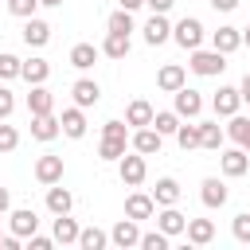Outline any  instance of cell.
I'll use <instances>...</instances> for the list:
<instances>
[{
    "mask_svg": "<svg viewBox=\"0 0 250 250\" xmlns=\"http://www.w3.org/2000/svg\"><path fill=\"white\" fill-rule=\"evenodd\" d=\"M129 152V125L125 121H105L102 125V141H98V160L117 164Z\"/></svg>",
    "mask_w": 250,
    "mask_h": 250,
    "instance_id": "obj_1",
    "label": "cell"
},
{
    "mask_svg": "<svg viewBox=\"0 0 250 250\" xmlns=\"http://www.w3.org/2000/svg\"><path fill=\"white\" fill-rule=\"evenodd\" d=\"M188 55H191V59H188V70L199 74V78H219V74L227 70V55L215 51V47H195V51H188Z\"/></svg>",
    "mask_w": 250,
    "mask_h": 250,
    "instance_id": "obj_2",
    "label": "cell"
},
{
    "mask_svg": "<svg viewBox=\"0 0 250 250\" xmlns=\"http://www.w3.org/2000/svg\"><path fill=\"white\" fill-rule=\"evenodd\" d=\"M117 176H121L125 188H141L145 176H148V156H141V152H125V156L117 160Z\"/></svg>",
    "mask_w": 250,
    "mask_h": 250,
    "instance_id": "obj_3",
    "label": "cell"
},
{
    "mask_svg": "<svg viewBox=\"0 0 250 250\" xmlns=\"http://www.w3.org/2000/svg\"><path fill=\"white\" fill-rule=\"evenodd\" d=\"M203 23L195 20V16H184V20H176L172 23V39L184 47V51H195V47H203Z\"/></svg>",
    "mask_w": 250,
    "mask_h": 250,
    "instance_id": "obj_4",
    "label": "cell"
},
{
    "mask_svg": "<svg viewBox=\"0 0 250 250\" xmlns=\"http://www.w3.org/2000/svg\"><path fill=\"white\" fill-rule=\"evenodd\" d=\"M219 172L227 176V180H238V176H246L250 172V152L246 148H219Z\"/></svg>",
    "mask_w": 250,
    "mask_h": 250,
    "instance_id": "obj_5",
    "label": "cell"
},
{
    "mask_svg": "<svg viewBox=\"0 0 250 250\" xmlns=\"http://www.w3.org/2000/svg\"><path fill=\"white\" fill-rule=\"evenodd\" d=\"M199 199H203V207H207V211L227 207V199H230L227 180H219V176H203V184H199Z\"/></svg>",
    "mask_w": 250,
    "mask_h": 250,
    "instance_id": "obj_6",
    "label": "cell"
},
{
    "mask_svg": "<svg viewBox=\"0 0 250 250\" xmlns=\"http://www.w3.org/2000/svg\"><path fill=\"white\" fill-rule=\"evenodd\" d=\"M172 109H176L180 117H188V121H191V117H199V113H203V94H199V90H191V86L184 82V86L172 94Z\"/></svg>",
    "mask_w": 250,
    "mask_h": 250,
    "instance_id": "obj_7",
    "label": "cell"
},
{
    "mask_svg": "<svg viewBox=\"0 0 250 250\" xmlns=\"http://www.w3.org/2000/svg\"><path fill=\"white\" fill-rule=\"evenodd\" d=\"M164 145V137L152 129V125H141V129H129V148L141 152V156H156Z\"/></svg>",
    "mask_w": 250,
    "mask_h": 250,
    "instance_id": "obj_8",
    "label": "cell"
},
{
    "mask_svg": "<svg viewBox=\"0 0 250 250\" xmlns=\"http://www.w3.org/2000/svg\"><path fill=\"white\" fill-rule=\"evenodd\" d=\"M141 35H145V43H148V47H160V43H168V39H172V23H168V16H164V12H152V16L145 20Z\"/></svg>",
    "mask_w": 250,
    "mask_h": 250,
    "instance_id": "obj_9",
    "label": "cell"
},
{
    "mask_svg": "<svg viewBox=\"0 0 250 250\" xmlns=\"http://www.w3.org/2000/svg\"><path fill=\"white\" fill-rule=\"evenodd\" d=\"M211 109H215V117H230V113H238V109H242V94H238V86H219V90L211 94Z\"/></svg>",
    "mask_w": 250,
    "mask_h": 250,
    "instance_id": "obj_10",
    "label": "cell"
},
{
    "mask_svg": "<svg viewBox=\"0 0 250 250\" xmlns=\"http://www.w3.org/2000/svg\"><path fill=\"white\" fill-rule=\"evenodd\" d=\"M59 129H62V137H70V141H82L86 137V109L82 105H70V109H62V117H59Z\"/></svg>",
    "mask_w": 250,
    "mask_h": 250,
    "instance_id": "obj_11",
    "label": "cell"
},
{
    "mask_svg": "<svg viewBox=\"0 0 250 250\" xmlns=\"http://www.w3.org/2000/svg\"><path fill=\"white\" fill-rule=\"evenodd\" d=\"M8 230L20 234V238H27V234L39 230V215H35L31 207H12V211H8Z\"/></svg>",
    "mask_w": 250,
    "mask_h": 250,
    "instance_id": "obj_12",
    "label": "cell"
},
{
    "mask_svg": "<svg viewBox=\"0 0 250 250\" xmlns=\"http://www.w3.org/2000/svg\"><path fill=\"white\" fill-rule=\"evenodd\" d=\"M152 219H156V230H164L168 238L184 234V227H188V215H184V211H180L176 203H172V207H160V211H156Z\"/></svg>",
    "mask_w": 250,
    "mask_h": 250,
    "instance_id": "obj_13",
    "label": "cell"
},
{
    "mask_svg": "<svg viewBox=\"0 0 250 250\" xmlns=\"http://www.w3.org/2000/svg\"><path fill=\"white\" fill-rule=\"evenodd\" d=\"M20 35H23V43H27V47H35V51H39V47H47V43H51V23H47V20H39V16H27Z\"/></svg>",
    "mask_w": 250,
    "mask_h": 250,
    "instance_id": "obj_14",
    "label": "cell"
},
{
    "mask_svg": "<svg viewBox=\"0 0 250 250\" xmlns=\"http://www.w3.org/2000/svg\"><path fill=\"white\" fill-rule=\"evenodd\" d=\"M20 78H23L27 86H39V82H47V78H51V62H47L43 55L20 59Z\"/></svg>",
    "mask_w": 250,
    "mask_h": 250,
    "instance_id": "obj_15",
    "label": "cell"
},
{
    "mask_svg": "<svg viewBox=\"0 0 250 250\" xmlns=\"http://www.w3.org/2000/svg\"><path fill=\"white\" fill-rule=\"evenodd\" d=\"M109 242L113 246H121V250H129V246H137L141 242V227H137V219H117L113 223V230H109Z\"/></svg>",
    "mask_w": 250,
    "mask_h": 250,
    "instance_id": "obj_16",
    "label": "cell"
},
{
    "mask_svg": "<svg viewBox=\"0 0 250 250\" xmlns=\"http://www.w3.org/2000/svg\"><path fill=\"white\" fill-rule=\"evenodd\" d=\"M184 82H188V70H184L180 62H164V66L156 70V90H164V94H176Z\"/></svg>",
    "mask_w": 250,
    "mask_h": 250,
    "instance_id": "obj_17",
    "label": "cell"
},
{
    "mask_svg": "<svg viewBox=\"0 0 250 250\" xmlns=\"http://www.w3.org/2000/svg\"><path fill=\"white\" fill-rule=\"evenodd\" d=\"M35 180L43 184V188H51V184H62V156H39L35 160Z\"/></svg>",
    "mask_w": 250,
    "mask_h": 250,
    "instance_id": "obj_18",
    "label": "cell"
},
{
    "mask_svg": "<svg viewBox=\"0 0 250 250\" xmlns=\"http://www.w3.org/2000/svg\"><path fill=\"white\" fill-rule=\"evenodd\" d=\"M211 47H215V51H223V55H234V51L242 47V27L223 23L219 31H211Z\"/></svg>",
    "mask_w": 250,
    "mask_h": 250,
    "instance_id": "obj_19",
    "label": "cell"
},
{
    "mask_svg": "<svg viewBox=\"0 0 250 250\" xmlns=\"http://www.w3.org/2000/svg\"><path fill=\"white\" fill-rule=\"evenodd\" d=\"M70 98H74V105L90 109V105H98V102H102V86H98L94 78H78V82L70 86Z\"/></svg>",
    "mask_w": 250,
    "mask_h": 250,
    "instance_id": "obj_20",
    "label": "cell"
},
{
    "mask_svg": "<svg viewBox=\"0 0 250 250\" xmlns=\"http://www.w3.org/2000/svg\"><path fill=\"white\" fill-rule=\"evenodd\" d=\"M59 133H62V129H59V117H55V113H31V137H35V141L51 145Z\"/></svg>",
    "mask_w": 250,
    "mask_h": 250,
    "instance_id": "obj_21",
    "label": "cell"
},
{
    "mask_svg": "<svg viewBox=\"0 0 250 250\" xmlns=\"http://www.w3.org/2000/svg\"><path fill=\"white\" fill-rule=\"evenodd\" d=\"M125 215L137 219V223H141V219H152V215H156V199H152L148 191H133V195L125 199Z\"/></svg>",
    "mask_w": 250,
    "mask_h": 250,
    "instance_id": "obj_22",
    "label": "cell"
},
{
    "mask_svg": "<svg viewBox=\"0 0 250 250\" xmlns=\"http://www.w3.org/2000/svg\"><path fill=\"white\" fill-rule=\"evenodd\" d=\"M152 102H145V98H133L129 105H125V125L129 129H141V125H152Z\"/></svg>",
    "mask_w": 250,
    "mask_h": 250,
    "instance_id": "obj_23",
    "label": "cell"
},
{
    "mask_svg": "<svg viewBox=\"0 0 250 250\" xmlns=\"http://www.w3.org/2000/svg\"><path fill=\"white\" fill-rule=\"evenodd\" d=\"M184 234H188L191 246H211V242H215V223H211V219H188Z\"/></svg>",
    "mask_w": 250,
    "mask_h": 250,
    "instance_id": "obj_24",
    "label": "cell"
},
{
    "mask_svg": "<svg viewBox=\"0 0 250 250\" xmlns=\"http://www.w3.org/2000/svg\"><path fill=\"white\" fill-rule=\"evenodd\" d=\"M27 113H55V94L47 90V82L27 90Z\"/></svg>",
    "mask_w": 250,
    "mask_h": 250,
    "instance_id": "obj_25",
    "label": "cell"
},
{
    "mask_svg": "<svg viewBox=\"0 0 250 250\" xmlns=\"http://www.w3.org/2000/svg\"><path fill=\"white\" fill-rule=\"evenodd\" d=\"M152 199H156V207H172V203H180V180H176V176H160L156 188H152Z\"/></svg>",
    "mask_w": 250,
    "mask_h": 250,
    "instance_id": "obj_26",
    "label": "cell"
},
{
    "mask_svg": "<svg viewBox=\"0 0 250 250\" xmlns=\"http://www.w3.org/2000/svg\"><path fill=\"white\" fill-rule=\"evenodd\" d=\"M227 121H230V125H227L223 133H227V137H230L238 148H246V152H250V117H242V113H230Z\"/></svg>",
    "mask_w": 250,
    "mask_h": 250,
    "instance_id": "obj_27",
    "label": "cell"
},
{
    "mask_svg": "<svg viewBox=\"0 0 250 250\" xmlns=\"http://www.w3.org/2000/svg\"><path fill=\"white\" fill-rule=\"evenodd\" d=\"M172 137H176V145H180L184 152H191V148H199V117H191V121L184 117V121H180V129H176Z\"/></svg>",
    "mask_w": 250,
    "mask_h": 250,
    "instance_id": "obj_28",
    "label": "cell"
},
{
    "mask_svg": "<svg viewBox=\"0 0 250 250\" xmlns=\"http://www.w3.org/2000/svg\"><path fill=\"white\" fill-rule=\"evenodd\" d=\"M70 207H74V195H70L66 188L51 184V188H47V211H51V215H70Z\"/></svg>",
    "mask_w": 250,
    "mask_h": 250,
    "instance_id": "obj_29",
    "label": "cell"
},
{
    "mask_svg": "<svg viewBox=\"0 0 250 250\" xmlns=\"http://www.w3.org/2000/svg\"><path fill=\"white\" fill-rule=\"evenodd\" d=\"M78 223L70 219V215H55V227H51V238L55 242H62V246H70V242H78Z\"/></svg>",
    "mask_w": 250,
    "mask_h": 250,
    "instance_id": "obj_30",
    "label": "cell"
},
{
    "mask_svg": "<svg viewBox=\"0 0 250 250\" xmlns=\"http://www.w3.org/2000/svg\"><path fill=\"white\" fill-rule=\"evenodd\" d=\"M129 47H133V43H129V35L105 31V39H102V47H98V51H102L105 59H125V55H129Z\"/></svg>",
    "mask_w": 250,
    "mask_h": 250,
    "instance_id": "obj_31",
    "label": "cell"
},
{
    "mask_svg": "<svg viewBox=\"0 0 250 250\" xmlns=\"http://www.w3.org/2000/svg\"><path fill=\"white\" fill-rule=\"evenodd\" d=\"M98 55H102V51H98L94 43H74V47H70V66H74V70H90V66L98 62Z\"/></svg>",
    "mask_w": 250,
    "mask_h": 250,
    "instance_id": "obj_32",
    "label": "cell"
},
{
    "mask_svg": "<svg viewBox=\"0 0 250 250\" xmlns=\"http://www.w3.org/2000/svg\"><path fill=\"white\" fill-rule=\"evenodd\" d=\"M223 141H227V133L219 129V121H199V148L219 152V148H223Z\"/></svg>",
    "mask_w": 250,
    "mask_h": 250,
    "instance_id": "obj_33",
    "label": "cell"
},
{
    "mask_svg": "<svg viewBox=\"0 0 250 250\" xmlns=\"http://www.w3.org/2000/svg\"><path fill=\"white\" fill-rule=\"evenodd\" d=\"M180 121H184V117H180L176 109H156V113H152V129H156L160 137H172V133L180 129Z\"/></svg>",
    "mask_w": 250,
    "mask_h": 250,
    "instance_id": "obj_34",
    "label": "cell"
},
{
    "mask_svg": "<svg viewBox=\"0 0 250 250\" xmlns=\"http://www.w3.org/2000/svg\"><path fill=\"white\" fill-rule=\"evenodd\" d=\"M74 246H82V250H105V246H109V234H105V230H98V227H82Z\"/></svg>",
    "mask_w": 250,
    "mask_h": 250,
    "instance_id": "obj_35",
    "label": "cell"
},
{
    "mask_svg": "<svg viewBox=\"0 0 250 250\" xmlns=\"http://www.w3.org/2000/svg\"><path fill=\"white\" fill-rule=\"evenodd\" d=\"M105 31H117V35H133V31H137V23H133V12L117 8V12L105 20Z\"/></svg>",
    "mask_w": 250,
    "mask_h": 250,
    "instance_id": "obj_36",
    "label": "cell"
},
{
    "mask_svg": "<svg viewBox=\"0 0 250 250\" xmlns=\"http://www.w3.org/2000/svg\"><path fill=\"white\" fill-rule=\"evenodd\" d=\"M20 148V129L8 125V117L0 121V152H16Z\"/></svg>",
    "mask_w": 250,
    "mask_h": 250,
    "instance_id": "obj_37",
    "label": "cell"
},
{
    "mask_svg": "<svg viewBox=\"0 0 250 250\" xmlns=\"http://www.w3.org/2000/svg\"><path fill=\"white\" fill-rule=\"evenodd\" d=\"M168 242H172V238H168L164 230H145L137 246H141V250H168Z\"/></svg>",
    "mask_w": 250,
    "mask_h": 250,
    "instance_id": "obj_38",
    "label": "cell"
},
{
    "mask_svg": "<svg viewBox=\"0 0 250 250\" xmlns=\"http://www.w3.org/2000/svg\"><path fill=\"white\" fill-rule=\"evenodd\" d=\"M12 78H20V59L0 51V82H12Z\"/></svg>",
    "mask_w": 250,
    "mask_h": 250,
    "instance_id": "obj_39",
    "label": "cell"
},
{
    "mask_svg": "<svg viewBox=\"0 0 250 250\" xmlns=\"http://www.w3.org/2000/svg\"><path fill=\"white\" fill-rule=\"evenodd\" d=\"M230 234H234L238 242H250V211H238V215L230 219Z\"/></svg>",
    "mask_w": 250,
    "mask_h": 250,
    "instance_id": "obj_40",
    "label": "cell"
},
{
    "mask_svg": "<svg viewBox=\"0 0 250 250\" xmlns=\"http://www.w3.org/2000/svg\"><path fill=\"white\" fill-rule=\"evenodd\" d=\"M8 12H12V16H20V20H27V16H35V12H39V0H8Z\"/></svg>",
    "mask_w": 250,
    "mask_h": 250,
    "instance_id": "obj_41",
    "label": "cell"
},
{
    "mask_svg": "<svg viewBox=\"0 0 250 250\" xmlns=\"http://www.w3.org/2000/svg\"><path fill=\"white\" fill-rule=\"evenodd\" d=\"M12 109H16V94H12L8 86H0V121L12 117Z\"/></svg>",
    "mask_w": 250,
    "mask_h": 250,
    "instance_id": "obj_42",
    "label": "cell"
},
{
    "mask_svg": "<svg viewBox=\"0 0 250 250\" xmlns=\"http://www.w3.org/2000/svg\"><path fill=\"white\" fill-rule=\"evenodd\" d=\"M51 246H55V238H51V234H39V230H35V234H27V250H51Z\"/></svg>",
    "mask_w": 250,
    "mask_h": 250,
    "instance_id": "obj_43",
    "label": "cell"
},
{
    "mask_svg": "<svg viewBox=\"0 0 250 250\" xmlns=\"http://www.w3.org/2000/svg\"><path fill=\"white\" fill-rule=\"evenodd\" d=\"M172 4H176V0H145V8H148V12H164V16L172 12Z\"/></svg>",
    "mask_w": 250,
    "mask_h": 250,
    "instance_id": "obj_44",
    "label": "cell"
},
{
    "mask_svg": "<svg viewBox=\"0 0 250 250\" xmlns=\"http://www.w3.org/2000/svg\"><path fill=\"white\" fill-rule=\"evenodd\" d=\"M207 4H211L215 12H234V8L242 4V0H207Z\"/></svg>",
    "mask_w": 250,
    "mask_h": 250,
    "instance_id": "obj_45",
    "label": "cell"
},
{
    "mask_svg": "<svg viewBox=\"0 0 250 250\" xmlns=\"http://www.w3.org/2000/svg\"><path fill=\"white\" fill-rule=\"evenodd\" d=\"M8 211H12V191L0 184V215H8Z\"/></svg>",
    "mask_w": 250,
    "mask_h": 250,
    "instance_id": "obj_46",
    "label": "cell"
},
{
    "mask_svg": "<svg viewBox=\"0 0 250 250\" xmlns=\"http://www.w3.org/2000/svg\"><path fill=\"white\" fill-rule=\"evenodd\" d=\"M238 94H242V105H250V70L242 74V82H238Z\"/></svg>",
    "mask_w": 250,
    "mask_h": 250,
    "instance_id": "obj_47",
    "label": "cell"
},
{
    "mask_svg": "<svg viewBox=\"0 0 250 250\" xmlns=\"http://www.w3.org/2000/svg\"><path fill=\"white\" fill-rule=\"evenodd\" d=\"M125 12H137V8H145V0H117Z\"/></svg>",
    "mask_w": 250,
    "mask_h": 250,
    "instance_id": "obj_48",
    "label": "cell"
},
{
    "mask_svg": "<svg viewBox=\"0 0 250 250\" xmlns=\"http://www.w3.org/2000/svg\"><path fill=\"white\" fill-rule=\"evenodd\" d=\"M39 8H62V0H39Z\"/></svg>",
    "mask_w": 250,
    "mask_h": 250,
    "instance_id": "obj_49",
    "label": "cell"
},
{
    "mask_svg": "<svg viewBox=\"0 0 250 250\" xmlns=\"http://www.w3.org/2000/svg\"><path fill=\"white\" fill-rule=\"evenodd\" d=\"M242 47H250V23L242 27Z\"/></svg>",
    "mask_w": 250,
    "mask_h": 250,
    "instance_id": "obj_50",
    "label": "cell"
},
{
    "mask_svg": "<svg viewBox=\"0 0 250 250\" xmlns=\"http://www.w3.org/2000/svg\"><path fill=\"white\" fill-rule=\"evenodd\" d=\"M0 238H4V234H0Z\"/></svg>",
    "mask_w": 250,
    "mask_h": 250,
    "instance_id": "obj_51",
    "label": "cell"
}]
</instances>
